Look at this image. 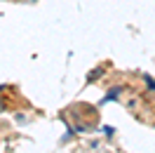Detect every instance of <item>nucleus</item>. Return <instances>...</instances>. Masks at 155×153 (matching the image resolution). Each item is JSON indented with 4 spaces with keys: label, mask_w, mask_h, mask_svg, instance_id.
Returning <instances> with one entry per match:
<instances>
[{
    "label": "nucleus",
    "mask_w": 155,
    "mask_h": 153,
    "mask_svg": "<svg viewBox=\"0 0 155 153\" xmlns=\"http://www.w3.org/2000/svg\"><path fill=\"white\" fill-rule=\"evenodd\" d=\"M120 92H122V87H113V90H110V92L104 97V104H106V101H113V99H117V94H120Z\"/></svg>",
    "instance_id": "obj_1"
},
{
    "label": "nucleus",
    "mask_w": 155,
    "mask_h": 153,
    "mask_svg": "<svg viewBox=\"0 0 155 153\" xmlns=\"http://www.w3.org/2000/svg\"><path fill=\"white\" fill-rule=\"evenodd\" d=\"M146 83H148V87H150V90H155V83H153V80H150L148 76H146Z\"/></svg>",
    "instance_id": "obj_2"
}]
</instances>
